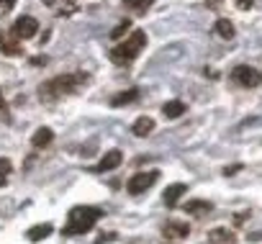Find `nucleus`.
<instances>
[{"mask_svg": "<svg viewBox=\"0 0 262 244\" xmlns=\"http://www.w3.org/2000/svg\"><path fill=\"white\" fill-rule=\"evenodd\" d=\"M121 162H123V154H121L118 149H111V152L103 154V160H100L93 170H95V172H108V170H116Z\"/></svg>", "mask_w": 262, "mask_h": 244, "instance_id": "nucleus-9", "label": "nucleus"}, {"mask_svg": "<svg viewBox=\"0 0 262 244\" xmlns=\"http://www.w3.org/2000/svg\"><path fill=\"white\" fill-rule=\"evenodd\" d=\"M208 241H211V244H234V241H236V234H234L231 229L219 226V229H211V231H208Z\"/></svg>", "mask_w": 262, "mask_h": 244, "instance_id": "nucleus-11", "label": "nucleus"}, {"mask_svg": "<svg viewBox=\"0 0 262 244\" xmlns=\"http://www.w3.org/2000/svg\"><path fill=\"white\" fill-rule=\"evenodd\" d=\"M211 203H206V201H190V203H185V211L188 213H193V216H203V213H211Z\"/></svg>", "mask_w": 262, "mask_h": 244, "instance_id": "nucleus-19", "label": "nucleus"}, {"mask_svg": "<svg viewBox=\"0 0 262 244\" xmlns=\"http://www.w3.org/2000/svg\"><path fill=\"white\" fill-rule=\"evenodd\" d=\"M213 29H216V34H219L221 39H234V34H236V29H234V24H231L229 18H219Z\"/></svg>", "mask_w": 262, "mask_h": 244, "instance_id": "nucleus-17", "label": "nucleus"}, {"mask_svg": "<svg viewBox=\"0 0 262 244\" xmlns=\"http://www.w3.org/2000/svg\"><path fill=\"white\" fill-rule=\"evenodd\" d=\"M18 3V0H0V16L3 13H8V11H13V6Z\"/></svg>", "mask_w": 262, "mask_h": 244, "instance_id": "nucleus-22", "label": "nucleus"}, {"mask_svg": "<svg viewBox=\"0 0 262 244\" xmlns=\"http://www.w3.org/2000/svg\"><path fill=\"white\" fill-rule=\"evenodd\" d=\"M36 31H39V21L31 18V16H21V18L13 24V34H16L18 39H34Z\"/></svg>", "mask_w": 262, "mask_h": 244, "instance_id": "nucleus-6", "label": "nucleus"}, {"mask_svg": "<svg viewBox=\"0 0 262 244\" xmlns=\"http://www.w3.org/2000/svg\"><path fill=\"white\" fill-rule=\"evenodd\" d=\"M52 231H54V229H52V224H36V226H31V229H29V234H26V236H29L31 241H41V239H47Z\"/></svg>", "mask_w": 262, "mask_h": 244, "instance_id": "nucleus-16", "label": "nucleus"}, {"mask_svg": "<svg viewBox=\"0 0 262 244\" xmlns=\"http://www.w3.org/2000/svg\"><path fill=\"white\" fill-rule=\"evenodd\" d=\"M82 85H88V75H59V77H52L44 85H39V95L44 100H59Z\"/></svg>", "mask_w": 262, "mask_h": 244, "instance_id": "nucleus-1", "label": "nucleus"}, {"mask_svg": "<svg viewBox=\"0 0 262 244\" xmlns=\"http://www.w3.org/2000/svg\"><path fill=\"white\" fill-rule=\"evenodd\" d=\"M162 234H165L167 239H185V236L190 234V226H188V224H180V221H167V224L162 226Z\"/></svg>", "mask_w": 262, "mask_h": 244, "instance_id": "nucleus-10", "label": "nucleus"}, {"mask_svg": "<svg viewBox=\"0 0 262 244\" xmlns=\"http://www.w3.org/2000/svg\"><path fill=\"white\" fill-rule=\"evenodd\" d=\"M162 113H165L167 118H180V116L185 113V103H183V100H167V103L162 105Z\"/></svg>", "mask_w": 262, "mask_h": 244, "instance_id": "nucleus-15", "label": "nucleus"}, {"mask_svg": "<svg viewBox=\"0 0 262 244\" xmlns=\"http://www.w3.org/2000/svg\"><path fill=\"white\" fill-rule=\"evenodd\" d=\"M234 3H236V8H239V11H249L254 0H234Z\"/></svg>", "mask_w": 262, "mask_h": 244, "instance_id": "nucleus-23", "label": "nucleus"}, {"mask_svg": "<svg viewBox=\"0 0 262 244\" xmlns=\"http://www.w3.org/2000/svg\"><path fill=\"white\" fill-rule=\"evenodd\" d=\"M123 6L142 16V13H147V11L155 6V0H123Z\"/></svg>", "mask_w": 262, "mask_h": 244, "instance_id": "nucleus-18", "label": "nucleus"}, {"mask_svg": "<svg viewBox=\"0 0 262 244\" xmlns=\"http://www.w3.org/2000/svg\"><path fill=\"white\" fill-rule=\"evenodd\" d=\"M137 98H139V90H137V87H128V90H123V93L113 95L111 105H113V108H123V105H128V103H134Z\"/></svg>", "mask_w": 262, "mask_h": 244, "instance_id": "nucleus-14", "label": "nucleus"}, {"mask_svg": "<svg viewBox=\"0 0 262 244\" xmlns=\"http://www.w3.org/2000/svg\"><path fill=\"white\" fill-rule=\"evenodd\" d=\"M185 193H188V185H185V183H175V185H167V188H165L162 201H165V206H167V208H175Z\"/></svg>", "mask_w": 262, "mask_h": 244, "instance_id": "nucleus-8", "label": "nucleus"}, {"mask_svg": "<svg viewBox=\"0 0 262 244\" xmlns=\"http://www.w3.org/2000/svg\"><path fill=\"white\" fill-rule=\"evenodd\" d=\"M54 142V131L49 129V126H41V129H36V134L31 137V144L36 147V149H44V147H49Z\"/></svg>", "mask_w": 262, "mask_h": 244, "instance_id": "nucleus-12", "label": "nucleus"}, {"mask_svg": "<svg viewBox=\"0 0 262 244\" xmlns=\"http://www.w3.org/2000/svg\"><path fill=\"white\" fill-rule=\"evenodd\" d=\"M160 180V172L157 170H149V172H139V175H134L128 183H126V190L131 193V195H142L144 190H149L155 183Z\"/></svg>", "mask_w": 262, "mask_h": 244, "instance_id": "nucleus-4", "label": "nucleus"}, {"mask_svg": "<svg viewBox=\"0 0 262 244\" xmlns=\"http://www.w3.org/2000/svg\"><path fill=\"white\" fill-rule=\"evenodd\" d=\"M11 172H13L11 160L8 157H0V185H6V180L11 178Z\"/></svg>", "mask_w": 262, "mask_h": 244, "instance_id": "nucleus-20", "label": "nucleus"}, {"mask_svg": "<svg viewBox=\"0 0 262 244\" xmlns=\"http://www.w3.org/2000/svg\"><path fill=\"white\" fill-rule=\"evenodd\" d=\"M128 31H131V21H128V18H123V21L111 31V39H121V36H126Z\"/></svg>", "mask_w": 262, "mask_h": 244, "instance_id": "nucleus-21", "label": "nucleus"}, {"mask_svg": "<svg viewBox=\"0 0 262 244\" xmlns=\"http://www.w3.org/2000/svg\"><path fill=\"white\" fill-rule=\"evenodd\" d=\"M224 3V0H206V6H211V8H219Z\"/></svg>", "mask_w": 262, "mask_h": 244, "instance_id": "nucleus-25", "label": "nucleus"}, {"mask_svg": "<svg viewBox=\"0 0 262 244\" xmlns=\"http://www.w3.org/2000/svg\"><path fill=\"white\" fill-rule=\"evenodd\" d=\"M155 131V118L152 116H139L134 121V134L137 137H149Z\"/></svg>", "mask_w": 262, "mask_h": 244, "instance_id": "nucleus-13", "label": "nucleus"}, {"mask_svg": "<svg viewBox=\"0 0 262 244\" xmlns=\"http://www.w3.org/2000/svg\"><path fill=\"white\" fill-rule=\"evenodd\" d=\"M231 80L236 85H242V87H257L262 82V75L254 67H249V64H239V67L231 70Z\"/></svg>", "mask_w": 262, "mask_h": 244, "instance_id": "nucleus-5", "label": "nucleus"}, {"mask_svg": "<svg viewBox=\"0 0 262 244\" xmlns=\"http://www.w3.org/2000/svg\"><path fill=\"white\" fill-rule=\"evenodd\" d=\"M0 52L8 54V57H18L24 52L21 47V39L16 34H8V31H0Z\"/></svg>", "mask_w": 262, "mask_h": 244, "instance_id": "nucleus-7", "label": "nucleus"}, {"mask_svg": "<svg viewBox=\"0 0 262 244\" xmlns=\"http://www.w3.org/2000/svg\"><path fill=\"white\" fill-rule=\"evenodd\" d=\"M100 216H103V211L95 208V206H75L67 216V224H64L62 234L64 236H80V234L90 231L98 224Z\"/></svg>", "mask_w": 262, "mask_h": 244, "instance_id": "nucleus-2", "label": "nucleus"}, {"mask_svg": "<svg viewBox=\"0 0 262 244\" xmlns=\"http://www.w3.org/2000/svg\"><path fill=\"white\" fill-rule=\"evenodd\" d=\"M144 47H147V34H144L142 29H137L126 41H121V44H116V47L111 49V62L118 64V67H123V64H128L131 59H137V54H139Z\"/></svg>", "mask_w": 262, "mask_h": 244, "instance_id": "nucleus-3", "label": "nucleus"}, {"mask_svg": "<svg viewBox=\"0 0 262 244\" xmlns=\"http://www.w3.org/2000/svg\"><path fill=\"white\" fill-rule=\"evenodd\" d=\"M34 64L39 67V64H47V57H34Z\"/></svg>", "mask_w": 262, "mask_h": 244, "instance_id": "nucleus-26", "label": "nucleus"}, {"mask_svg": "<svg viewBox=\"0 0 262 244\" xmlns=\"http://www.w3.org/2000/svg\"><path fill=\"white\" fill-rule=\"evenodd\" d=\"M111 239H116V234H103V236H98L95 244H105V241H111Z\"/></svg>", "mask_w": 262, "mask_h": 244, "instance_id": "nucleus-24", "label": "nucleus"}]
</instances>
